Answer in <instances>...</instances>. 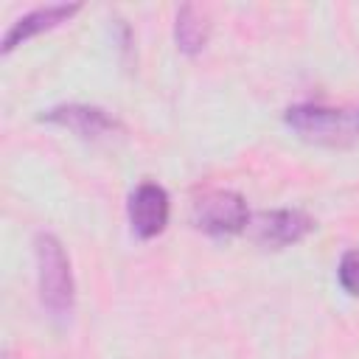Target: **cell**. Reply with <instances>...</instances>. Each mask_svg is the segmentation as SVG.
<instances>
[{
    "label": "cell",
    "mask_w": 359,
    "mask_h": 359,
    "mask_svg": "<svg viewBox=\"0 0 359 359\" xmlns=\"http://www.w3.org/2000/svg\"><path fill=\"white\" fill-rule=\"evenodd\" d=\"M286 123L311 143L345 146L359 140V107H320V104H297L286 109Z\"/></svg>",
    "instance_id": "obj_1"
},
{
    "label": "cell",
    "mask_w": 359,
    "mask_h": 359,
    "mask_svg": "<svg viewBox=\"0 0 359 359\" xmlns=\"http://www.w3.org/2000/svg\"><path fill=\"white\" fill-rule=\"evenodd\" d=\"M34 252H36V269H39L42 306L53 317H67L73 311V272L59 238L50 233H36Z\"/></svg>",
    "instance_id": "obj_2"
},
{
    "label": "cell",
    "mask_w": 359,
    "mask_h": 359,
    "mask_svg": "<svg viewBox=\"0 0 359 359\" xmlns=\"http://www.w3.org/2000/svg\"><path fill=\"white\" fill-rule=\"evenodd\" d=\"M194 222L210 236H233L247 230L250 213L236 191H210L194 208Z\"/></svg>",
    "instance_id": "obj_3"
},
{
    "label": "cell",
    "mask_w": 359,
    "mask_h": 359,
    "mask_svg": "<svg viewBox=\"0 0 359 359\" xmlns=\"http://www.w3.org/2000/svg\"><path fill=\"white\" fill-rule=\"evenodd\" d=\"M314 230V222L300 210H261L250 219L247 233L261 247H289L306 238Z\"/></svg>",
    "instance_id": "obj_4"
},
{
    "label": "cell",
    "mask_w": 359,
    "mask_h": 359,
    "mask_svg": "<svg viewBox=\"0 0 359 359\" xmlns=\"http://www.w3.org/2000/svg\"><path fill=\"white\" fill-rule=\"evenodd\" d=\"M129 222L135 236L154 238L168 222V194L157 182H140L129 196Z\"/></svg>",
    "instance_id": "obj_5"
},
{
    "label": "cell",
    "mask_w": 359,
    "mask_h": 359,
    "mask_svg": "<svg viewBox=\"0 0 359 359\" xmlns=\"http://www.w3.org/2000/svg\"><path fill=\"white\" fill-rule=\"evenodd\" d=\"M42 121H50V123H59L70 132H76L79 137H87V140H98V137H107L118 129V123L98 107H84V104H67V107H53L42 115Z\"/></svg>",
    "instance_id": "obj_6"
},
{
    "label": "cell",
    "mask_w": 359,
    "mask_h": 359,
    "mask_svg": "<svg viewBox=\"0 0 359 359\" xmlns=\"http://www.w3.org/2000/svg\"><path fill=\"white\" fill-rule=\"evenodd\" d=\"M76 11H79L76 3H70V6H67V3H56V6H45V8H34L31 14L20 17V20L8 28L6 39H3V53H11L17 45H22V42L31 39V36H36L39 31H48V28H53V25H59V22H65V20H70Z\"/></svg>",
    "instance_id": "obj_7"
},
{
    "label": "cell",
    "mask_w": 359,
    "mask_h": 359,
    "mask_svg": "<svg viewBox=\"0 0 359 359\" xmlns=\"http://www.w3.org/2000/svg\"><path fill=\"white\" fill-rule=\"evenodd\" d=\"M205 42H208L205 14L196 11L194 6H182L180 14H177V45H180V50L194 56L205 48Z\"/></svg>",
    "instance_id": "obj_8"
},
{
    "label": "cell",
    "mask_w": 359,
    "mask_h": 359,
    "mask_svg": "<svg viewBox=\"0 0 359 359\" xmlns=\"http://www.w3.org/2000/svg\"><path fill=\"white\" fill-rule=\"evenodd\" d=\"M339 283L348 294H359V247L345 252L339 261Z\"/></svg>",
    "instance_id": "obj_9"
}]
</instances>
